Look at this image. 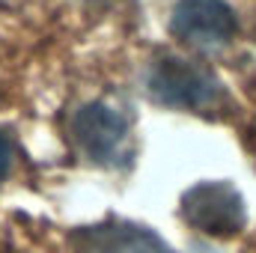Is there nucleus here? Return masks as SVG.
<instances>
[{"label":"nucleus","mask_w":256,"mask_h":253,"mask_svg":"<svg viewBox=\"0 0 256 253\" xmlns=\"http://www.w3.org/2000/svg\"><path fill=\"white\" fill-rule=\"evenodd\" d=\"M96 250L98 253H173L155 232L137 230V226L102 232V244Z\"/></svg>","instance_id":"5"},{"label":"nucleus","mask_w":256,"mask_h":253,"mask_svg":"<svg viewBox=\"0 0 256 253\" xmlns=\"http://www.w3.org/2000/svg\"><path fill=\"white\" fill-rule=\"evenodd\" d=\"M170 30L191 48L214 51L236 36L238 21L226 0H179L173 6Z\"/></svg>","instance_id":"3"},{"label":"nucleus","mask_w":256,"mask_h":253,"mask_svg":"<svg viewBox=\"0 0 256 253\" xmlns=\"http://www.w3.org/2000/svg\"><path fill=\"white\" fill-rule=\"evenodd\" d=\"M9 167H12V140L0 131V179L9 173Z\"/></svg>","instance_id":"6"},{"label":"nucleus","mask_w":256,"mask_h":253,"mask_svg":"<svg viewBox=\"0 0 256 253\" xmlns=\"http://www.w3.org/2000/svg\"><path fill=\"white\" fill-rule=\"evenodd\" d=\"M149 92L155 102L179 110H206L214 108L224 96L220 80L185 57H161L149 72Z\"/></svg>","instance_id":"1"},{"label":"nucleus","mask_w":256,"mask_h":253,"mask_svg":"<svg viewBox=\"0 0 256 253\" xmlns=\"http://www.w3.org/2000/svg\"><path fill=\"white\" fill-rule=\"evenodd\" d=\"M72 137L80 146V152L92 161H110L120 155L122 143L128 137V122L126 116L102 102L84 104L74 116H72Z\"/></svg>","instance_id":"4"},{"label":"nucleus","mask_w":256,"mask_h":253,"mask_svg":"<svg viewBox=\"0 0 256 253\" xmlns=\"http://www.w3.org/2000/svg\"><path fill=\"white\" fill-rule=\"evenodd\" d=\"M182 218L206 236L230 238L244 230L248 208L230 182H200L182 196Z\"/></svg>","instance_id":"2"}]
</instances>
